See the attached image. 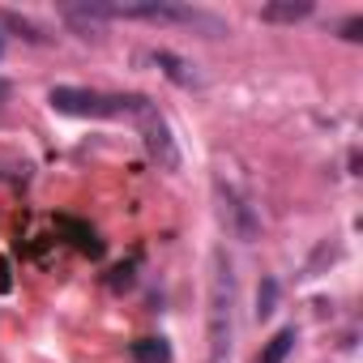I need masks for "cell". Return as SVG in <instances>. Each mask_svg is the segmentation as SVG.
<instances>
[{"label": "cell", "mask_w": 363, "mask_h": 363, "mask_svg": "<svg viewBox=\"0 0 363 363\" xmlns=\"http://www.w3.org/2000/svg\"><path fill=\"white\" fill-rule=\"evenodd\" d=\"M90 9L107 22V18H137V22H158V26H189L201 30L210 39L227 35V22L197 9V5H175V0H137V5H111V0H90Z\"/></svg>", "instance_id": "obj_1"}, {"label": "cell", "mask_w": 363, "mask_h": 363, "mask_svg": "<svg viewBox=\"0 0 363 363\" xmlns=\"http://www.w3.org/2000/svg\"><path fill=\"white\" fill-rule=\"evenodd\" d=\"M231 337H235V274L227 252L210 257V363L231 359Z\"/></svg>", "instance_id": "obj_2"}, {"label": "cell", "mask_w": 363, "mask_h": 363, "mask_svg": "<svg viewBox=\"0 0 363 363\" xmlns=\"http://www.w3.org/2000/svg\"><path fill=\"white\" fill-rule=\"evenodd\" d=\"M48 103L60 116H82V120H133L150 99L145 94H103V90H82V86H52Z\"/></svg>", "instance_id": "obj_3"}, {"label": "cell", "mask_w": 363, "mask_h": 363, "mask_svg": "<svg viewBox=\"0 0 363 363\" xmlns=\"http://www.w3.org/2000/svg\"><path fill=\"white\" fill-rule=\"evenodd\" d=\"M214 201H218L223 227H227L240 244H257V240H261V214H257L252 197H248L240 184H231L227 175H218V179H214Z\"/></svg>", "instance_id": "obj_4"}, {"label": "cell", "mask_w": 363, "mask_h": 363, "mask_svg": "<svg viewBox=\"0 0 363 363\" xmlns=\"http://www.w3.org/2000/svg\"><path fill=\"white\" fill-rule=\"evenodd\" d=\"M133 124L141 128V141H145L150 158H154L162 171H179V145H175V137H171V124H167V116H162L154 103H145V107L133 116Z\"/></svg>", "instance_id": "obj_5"}, {"label": "cell", "mask_w": 363, "mask_h": 363, "mask_svg": "<svg viewBox=\"0 0 363 363\" xmlns=\"http://www.w3.org/2000/svg\"><path fill=\"white\" fill-rule=\"evenodd\" d=\"M141 60L158 65V69H162V73H167V77H171L175 86H184V90H197V86H201V73H197V69H193L189 60H179L175 52H145Z\"/></svg>", "instance_id": "obj_6"}, {"label": "cell", "mask_w": 363, "mask_h": 363, "mask_svg": "<svg viewBox=\"0 0 363 363\" xmlns=\"http://www.w3.org/2000/svg\"><path fill=\"white\" fill-rule=\"evenodd\" d=\"M56 227L73 240V248H77V252H86V257H103V240H99L86 223H77V218H56Z\"/></svg>", "instance_id": "obj_7"}, {"label": "cell", "mask_w": 363, "mask_h": 363, "mask_svg": "<svg viewBox=\"0 0 363 363\" xmlns=\"http://www.w3.org/2000/svg\"><path fill=\"white\" fill-rule=\"evenodd\" d=\"M312 18V0H274L261 9V22H303Z\"/></svg>", "instance_id": "obj_8"}, {"label": "cell", "mask_w": 363, "mask_h": 363, "mask_svg": "<svg viewBox=\"0 0 363 363\" xmlns=\"http://www.w3.org/2000/svg\"><path fill=\"white\" fill-rule=\"evenodd\" d=\"M128 350H133L137 363H171V346H167V337H137Z\"/></svg>", "instance_id": "obj_9"}, {"label": "cell", "mask_w": 363, "mask_h": 363, "mask_svg": "<svg viewBox=\"0 0 363 363\" xmlns=\"http://www.w3.org/2000/svg\"><path fill=\"white\" fill-rule=\"evenodd\" d=\"M291 346H295V329H278V333L265 342V350H261V359H257V363H286Z\"/></svg>", "instance_id": "obj_10"}, {"label": "cell", "mask_w": 363, "mask_h": 363, "mask_svg": "<svg viewBox=\"0 0 363 363\" xmlns=\"http://www.w3.org/2000/svg\"><path fill=\"white\" fill-rule=\"evenodd\" d=\"M0 22H5L9 30H18L26 43H48V35H43V30L30 22V18H22V13H13V9H5V13H0Z\"/></svg>", "instance_id": "obj_11"}, {"label": "cell", "mask_w": 363, "mask_h": 363, "mask_svg": "<svg viewBox=\"0 0 363 363\" xmlns=\"http://www.w3.org/2000/svg\"><path fill=\"white\" fill-rule=\"evenodd\" d=\"M274 308H278V282L261 278V286H257V320H269Z\"/></svg>", "instance_id": "obj_12"}, {"label": "cell", "mask_w": 363, "mask_h": 363, "mask_svg": "<svg viewBox=\"0 0 363 363\" xmlns=\"http://www.w3.org/2000/svg\"><path fill=\"white\" fill-rule=\"evenodd\" d=\"M107 282H111L116 291H120V286H128V282H133V265H120V269H111V278H107Z\"/></svg>", "instance_id": "obj_13"}, {"label": "cell", "mask_w": 363, "mask_h": 363, "mask_svg": "<svg viewBox=\"0 0 363 363\" xmlns=\"http://www.w3.org/2000/svg\"><path fill=\"white\" fill-rule=\"evenodd\" d=\"M359 30H363V18H350V22L342 26V39H350V43H359V39H363Z\"/></svg>", "instance_id": "obj_14"}, {"label": "cell", "mask_w": 363, "mask_h": 363, "mask_svg": "<svg viewBox=\"0 0 363 363\" xmlns=\"http://www.w3.org/2000/svg\"><path fill=\"white\" fill-rule=\"evenodd\" d=\"M5 94H9V86H5V82H0V99H5Z\"/></svg>", "instance_id": "obj_15"}, {"label": "cell", "mask_w": 363, "mask_h": 363, "mask_svg": "<svg viewBox=\"0 0 363 363\" xmlns=\"http://www.w3.org/2000/svg\"><path fill=\"white\" fill-rule=\"evenodd\" d=\"M0 56H5V39H0Z\"/></svg>", "instance_id": "obj_16"}]
</instances>
